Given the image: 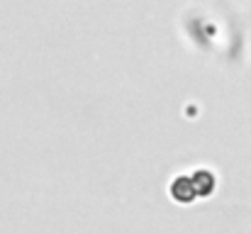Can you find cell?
Masks as SVG:
<instances>
[{
	"label": "cell",
	"mask_w": 251,
	"mask_h": 234,
	"mask_svg": "<svg viewBox=\"0 0 251 234\" xmlns=\"http://www.w3.org/2000/svg\"><path fill=\"white\" fill-rule=\"evenodd\" d=\"M193 195H195V190H193V185H190L188 181L180 178V181L173 183V198H176V200H180V203H190Z\"/></svg>",
	"instance_id": "cell-1"
}]
</instances>
